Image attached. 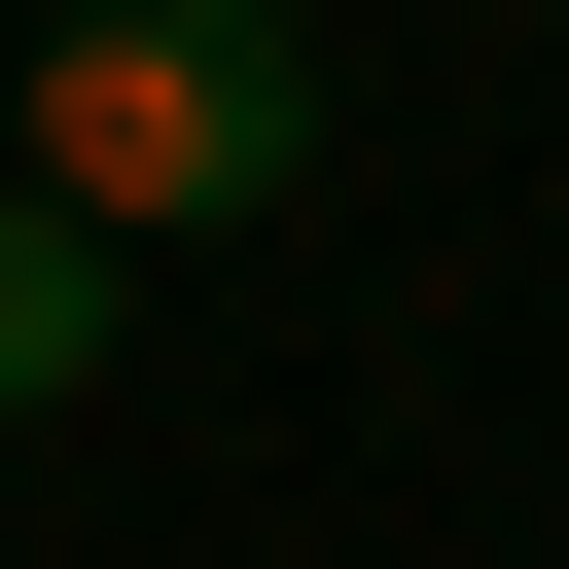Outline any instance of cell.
Returning <instances> with one entry per match:
<instances>
[{
	"label": "cell",
	"mask_w": 569,
	"mask_h": 569,
	"mask_svg": "<svg viewBox=\"0 0 569 569\" xmlns=\"http://www.w3.org/2000/svg\"><path fill=\"white\" fill-rule=\"evenodd\" d=\"M36 178H71L107 249L320 213V0H36Z\"/></svg>",
	"instance_id": "1"
},
{
	"label": "cell",
	"mask_w": 569,
	"mask_h": 569,
	"mask_svg": "<svg viewBox=\"0 0 569 569\" xmlns=\"http://www.w3.org/2000/svg\"><path fill=\"white\" fill-rule=\"evenodd\" d=\"M107 320H142V249H107L71 178H0V427H71V391H107Z\"/></svg>",
	"instance_id": "2"
},
{
	"label": "cell",
	"mask_w": 569,
	"mask_h": 569,
	"mask_svg": "<svg viewBox=\"0 0 569 569\" xmlns=\"http://www.w3.org/2000/svg\"><path fill=\"white\" fill-rule=\"evenodd\" d=\"M0 178H36V36H0Z\"/></svg>",
	"instance_id": "3"
}]
</instances>
